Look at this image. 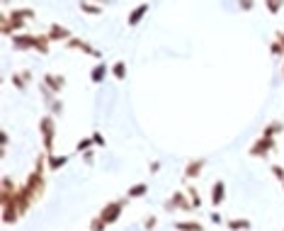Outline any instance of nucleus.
Masks as SVG:
<instances>
[{
    "instance_id": "f257e3e1",
    "label": "nucleus",
    "mask_w": 284,
    "mask_h": 231,
    "mask_svg": "<svg viewBox=\"0 0 284 231\" xmlns=\"http://www.w3.org/2000/svg\"><path fill=\"white\" fill-rule=\"evenodd\" d=\"M272 148H274V139H269V136H260V139L250 146V156H255V158H265Z\"/></svg>"
},
{
    "instance_id": "f03ea898",
    "label": "nucleus",
    "mask_w": 284,
    "mask_h": 231,
    "mask_svg": "<svg viewBox=\"0 0 284 231\" xmlns=\"http://www.w3.org/2000/svg\"><path fill=\"white\" fill-rule=\"evenodd\" d=\"M121 207H124V202H109V204H105L102 212H100V219H102L105 224L117 221V219L121 216Z\"/></svg>"
},
{
    "instance_id": "7ed1b4c3",
    "label": "nucleus",
    "mask_w": 284,
    "mask_h": 231,
    "mask_svg": "<svg viewBox=\"0 0 284 231\" xmlns=\"http://www.w3.org/2000/svg\"><path fill=\"white\" fill-rule=\"evenodd\" d=\"M39 127L44 132V148H46V153H51V146H54V119L51 117H42Z\"/></svg>"
},
{
    "instance_id": "20e7f679",
    "label": "nucleus",
    "mask_w": 284,
    "mask_h": 231,
    "mask_svg": "<svg viewBox=\"0 0 284 231\" xmlns=\"http://www.w3.org/2000/svg\"><path fill=\"white\" fill-rule=\"evenodd\" d=\"M63 85H66V78H63V76H54V73H46V76H44V88H46L49 93L59 95V93L63 90Z\"/></svg>"
},
{
    "instance_id": "39448f33",
    "label": "nucleus",
    "mask_w": 284,
    "mask_h": 231,
    "mask_svg": "<svg viewBox=\"0 0 284 231\" xmlns=\"http://www.w3.org/2000/svg\"><path fill=\"white\" fill-rule=\"evenodd\" d=\"M165 209H168V212H170V209H185V212H190L192 204L185 199V192H175V195L165 202Z\"/></svg>"
},
{
    "instance_id": "423d86ee",
    "label": "nucleus",
    "mask_w": 284,
    "mask_h": 231,
    "mask_svg": "<svg viewBox=\"0 0 284 231\" xmlns=\"http://www.w3.org/2000/svg\"><path fill=\"white\" fill-rule=\"evenodd\" d=\"M66 44H68L71 49H80V51H85V54H90V56H95V59H100V56H102L97 49H92V47H90L88 42H83V39H68Z\"/></svg>"
},
{
    "instance_id": "0eeeda50",
    "label": "nucleus",
    "mask_w": 284,
    "mask_h": 231,
    "mask_svg": "<svg viewBox=\"0 0 284 231\" xmlns=\"http://www.w3.org/2000/svg\"><path fill=\"white\" fill-rule=\"evenodd\" d=\"M46 37H49L51 42H63V39L68 42L71 32H68L66 27H61V25H51V27H49V34H46Z\"/></svg>"
},
{
    "instance_id": "6e6552de",
    "label": "nucleus",
    "mask_w": 284,
    "mask_h": 231,
    "mask_svg": "<svg viewBox=\"0 0 284 231\" xmlns=\"http://www.w3.org/2000/svg\"><path fill=\"white\" fill-rule=\"evenodd\" d=\"M13 44L17 49H34V34H15Z\"/></svg>"
},
{
    "instance_id": "1a4fd4ad",
    "label": "nucleus",
    "mask_w": 284,
    "mask_h": 231,
    "mask_svg": "<svg viewBox=\"0 0 284 231\" xmlns=\"http://www.w3.org/2000/svg\"><path fill=\"white\" fill-rule=\"evenodd\" d=\"M202 168H204V161H202V158L190 161L187 168H185V178H197V175H202Z\"/></svg>"
},
{
    "instance_id": "9d476101",
    "label": "nucleus",
    "mask_w": 284,
    "mask_h": 231,
    "mask_svg": "<svg viewBox=\"0 0 284 231\" xmlns=\"http://www.w3.org/2000/svg\"><path fill=\"white\" fill-rule=\"evenodd\" d=\"M149 8H151V5H149V3H144V5H138L136 10H131V15H129V25H131V27H134V25H138V22H141V17H144V15L149 13Z\"/></svg>"
},
{
    "instance_id": "9b49d317",
    "label": "nucleus",
    "mask_w": 284,
    "mask_h": 231,
    "mask_svg": "<svg viewBox=\"0 0 284 231\" xmlns=\"http://www.w3.org/2000/svg\"><path fill=\"white\" fill-rule=\"evenodd\" d=\"M224 197H226V185H224V180H219V182H214L211 202H214V204H221V202H224Z\"/></svg>"
},
{
    "instance_id": "f8f14e48",
    "label": "nucleus",
    "mask_w": 284,
    "mask_h": 231,
    "mask_svg": "<svg viewBox=\"0 0 284 231\" xmlns=\"http://www.w3.org/2000/svg\"><path fill=\"white\" fill-rule=\"evenodd\" d=\"M284 129V124L282 122H272V124H267L265 129H262V136H269V139H274L279 132Z\"/></svg>"
},
{
    "instance_id": "ddd939ff",
    "label": "nucleus",
    "mask_w": 284,
    "mask_h": 231,
    "mask_svg": "<svg viewBox=\"0 0 284 231\" xmlns=\"http://www.w3.org/2000/svg\"><path fill=\"white\" fill-rule=\"evenodd\" d=\"M146 192H149V185H146V182H141V185H131L126 195H129V197L134 199V197H144Z\"/></svg>"
},
{
    "instance_id": "4468645a",
    "label": "nucleus",
    "mask_w": 284,
    "mask_h": 231,
    "mask_svg": "<svg viewBox=\"0 0 284 231\" xmlns=\"http://www.w3.org/2000/svg\"><path fill=\"white\" fill-rule=\"evenodd\" d=\"M175 226H178L180 231H204V226L197 224V221H178Z\"/></svg>"
},
{
    "instance_id": "2eb2a0df",
    "label": "nucleus",
    "mask_w": 284,
    "mask_h": 231,
    "mask_svg": "<svg viewBox=\"0 0 284 231\" xmlns=\"http://www.w3.org/2000/svg\"><path fill=\"white\" fill-rule=\"evenodd\" d=\"M105 73H107V66H105V64H100L97 68H92V73H90L92 83H102V81H105Z\"/></svg>"
},
{
    "instance_id": "dca6fc26",
    "label": "nucleus",
    "mask_w": 284,
    "mask_h": 231,
    "mask_svg": "<svg viewBox=\"0 0 284 231\" xmlns=\"http://www.w3.org/2000/svg\"><path fill=\"white\" fill-rule=\"evenodd\" d=\"M112 73H114L117 81H124V78H126V66H124L121 61H117V64L112 66Z\"/></svg>"
},
{
    "instance_id": "f3484780",
    "label": "nucleus",
    "mask_w": 284,
    "mask_h": 231,
    "mask_svg": "<svg viewBox=\"0 0 284 231\" xmlns=\"http://www.w3.org/2000/svg\"><path fill=\"white\" fill-rule=\"evenodd\" d=\"M66 161H68L66 156H59V158H56V156H49V168H51V170L63 168V165H66Z\"/></svg>"
},
{
    "instance_id": "a211bd4d",
    "label": "nucleus",
    "mask_w": 284,
    "mask_h": 231,
    "mask_svg": "<svg viewBox=\"0 0 284 231\" xmlns=\"http://www.w3.org/2000/svg\"><path fill=\"white\" fill-rule=\"evenodd\" d=\"M228 226H231V231H236V229H250V221L248 219H236V221H228Z\"/></svg>"
},
{
    "instance_id": "6ab92c4d",
    "label": "nucleus",
    "mask_w": 284,
    "mask_h": 231,
    "mask_svg": "<svg viewBox=\"0 0 284 231\" xmlns=\"http://www.w3.org/2000/svg\"><path fill=\"white\" fill-rule=\"evenodd\" d=\"M80 10H83V13H90V15H100V13H102V8H100V5H90V3H83V5H80Z\"/></svg>"
},
{
    "instance_id": "aec40b11",
    "label": "nucleus",
    "mask_w": 284,
    "mask_h": 231,
    "mask_svg": "<svg viewBox=\"0 0 284 231\" xmlns=\"http://www.w3.org/2000/svg\"><path fill=\"white\" fill-rule=\"evenodd\" d=\"M105 226H107V224H105V221H102V219H100V216H97V219H92V221H90V229H92V231H102V229H105Z\"/></svg>"
},
{
    "instance_id": "412c9836",
    "label": "nucleus",
    "mask_w": 284,
    "mask_h": 231,
    "mask_svg": "<svg viewBox=\"0 0 284 231\" xmlns=\"http://www.w3.org/2000/svg\"><path fill=\"white\" fill-rule=\"evenodd\" d=\"M187 192H190V199H192V204H194V207H199V204H202V199H199V195H197V190H194V187H190Z\"/></svg>"
},
{
    "instance_id": "4be33fe9",
    "label": "nucleus",
    "mask_w": 284,
    "mask_h": 231,
    "mask_svg": "<svg viewBox=\"0 0 284 231\" xmlns=\"http://www.w3.org/2000/svg\"><path fill=\"white\" fill-rule=\"evenodd\" d=\"M269 49H272V54H277V56H284V47H282L279 42H272V47H269Z\"/></svg>"
},
{
    "instance_id": "5701e85b",
    "label": "nucleus",
    "mask_w": 284,
    "mask_h": 231,
    "mask_svg": "<svg viewBox=\"0 0 284 231\" xmlns=\"http://www.w3.org/2000/svg\"><path fill=\"white\" fill-rule=\"evenodd\" d=\"M272 173H274V178H277V180H282V182H284V168H282V165H272Z\"/></svg>"
},
{
    "instance_id": "b1692460",
    "label": "nucleus",
    "mask_w": 284,
    "mask_h": 231,
    "mask_svg": "<svg viewBox=\"0 0 284 231\" xmlns=\"http://www.w3.org/2000/svg\"><path fill=\"white\" fill-rule=\"evenodd\" d=\"M267 10L269 13H279L282 10V3H267Z\"/></svg>"
},
{
    "instance_id": "393cba45",
    "label": "nucleus",
    "mask_w": 284,
    "mask_h": 231,
    "mask_svg": "<svg viewBox=\"0 0 284 231\" xmlns=\"http://www.w3.org/2000/svg\"><path fill=\"white\" fill-rule=\"evenodd\" d=\"M92 144V139H83L80 144H78V151H88V146Z\"/></svg>"
},
{
    "instance_id": "a878e982",
    "label": "nucleus",
    "mask_w": 284,
    "mask_h": 231,
    "mask_svg": "<svg viewBox=\"0 0 284 231\" xmlns=\"http://www.w3.org/2000/svg\"><path fill=\"white\" fill-rule=\"evenodd\" d=\"M90 139H92V144H97V146H105V139H102L100 134H92Z\"/></svg>"
},
{
    "instance_id": "bb28decb",
    "label": "nucleus",
    "mask_w": 284,
    "mask_h": 231,
    "mask_svg": "<svg viewBox=\"0 0 284 231\" xmlns=\"http://www.w3.org/2000/svg\"><path fill=\"white\" fill-rule=\"evenodd\" d=\"M156 224H158V221H156V216H149V219H146V229H153Z\"/></svg>"
},
{
    "instance_id": "cd10ccee",
    "label": "nucleus",
    "mask_w": 284,
    "mask_h": 231,
    "mask_svg": "<svg viewBox=\"0 0 284 231\" xmlns=\"http://www.w3.org/2000/svg\"><path fill=\"white\" fill-rule=\"evenodd\" d=\"M277 42L284 47V30H282V32H277Z\"/></svg>"
},
{
    "instance_id": "c85d7f7f",
    "label": "nucleus",
    "mask_w": 284,
    "mask_h": 231,
    "mask_svg": "<svg viewBox=\"0 0 284 231\" xmlns=\"http://www.w3.org/2000/svg\"><path fill=\"white\" fill-rule=\"evenodd\" d=\"M282 185H284V182H282Z\"/></svg>"
}]
</instances>
